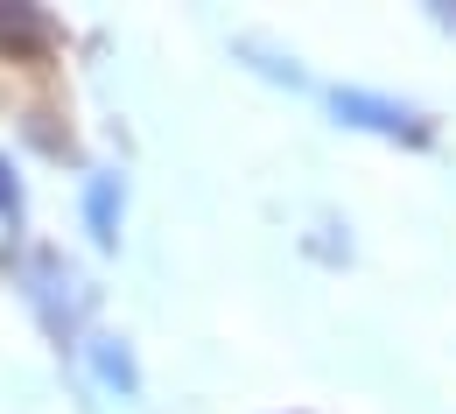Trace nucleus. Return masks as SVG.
Returning a JSON list of instances; mask_svg holds the SVG:
<instances>
[{
	"mask_svg": "<svg viewBox=\"0 0 456 414\" xmlns=\"http://www.w3.org/2000/svg\"><path fill=\"white\" fill-rule=\"evenodd\" d=\"M330 106H338V119H351V126H372V134H387V141H428V119L414 113V106H400V99H379V92H330Z\"/></svg>",
	"mask_w": 456,
	"mask_h": 414,
	"instance_id": "nucleus-1",
	"label": "nucleus"
},
{
	"mask_svg": "<svg viewBox=\"0 0 456 414\" xmlns=\"http://www.w3.org/2000/svg\"><path fill=\"white\" fill-rule=\"evenodd\" d=\"M85 218H92V232H99V239L119 232V183L113 176H99L92 190H85Z\"/></svg>",
	"mask_w": 456,
	"mask_h": 414,
	"instance_id": "nucleus-2",
	"label": "nucleus"
},
{
	"mask_svg": "<svg viewBox=\"0 0 456 414\" xmlns=\"http://www.w3.org/2000/svg\"><path fill=\"white\" fill-rule=\"evenodd\" d=\"M99 372L113 379L119 394H134V358H126V352H113V345H106V352H99Z\"/></svg>",
	"mask_w": 456,
	"mask_h": 414,
	"instance_id": "nucleus-3",
	"label": "nucleus"
}]
</instances>
